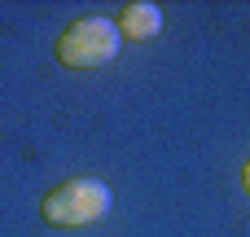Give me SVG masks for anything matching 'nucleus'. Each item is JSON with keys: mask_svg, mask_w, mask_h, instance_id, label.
Returning a JSON list of instances; mask_svg holds the SVG:
<instances>
[{"mask_svg": "<svg viewBox=\"0 0 250 237\" xmlns=\"http://www.w3.org/2000/svg\"><path fill=\"white\" fill-rule=\"evenodd\" d=\"M119 22L114 18H101V13H88V18H75L62 40H57V62L62 66H75V70H88V66H105L119 57Z\"/></svg>", "mask_w": 250, "mask_h": 237, "instance_id": "obj_1", "label": "nucleus"}, {"mask_svg": "<svg viewBox=\"0 0 250 237\" xmlns=\"http://www.w3.org/2000/svg\"><path fill=\"white\" fill-rule=\"evenodd\" d=\"M110 207H114L110 185L83 176V180L57 185V189L44 198L40 211H44V220H48L53 229H83V224H97L101 215H110Z\"/></svg>", "mask_w": 250, "mask_h": 237, "instance_id": "obj_2", "label": "nucleus"}, {"mask_svg": "<svg viewBox=\"0 0 250 237\" xmlns=\"http://www.w3.org/2000/svg\"><path fill=\"white\" fill-rule=\"evenodd\" d=\"M158 31H163V9H158V4H149V0L123 4V13H119V35H127V40H149V35H158Z\"/></svg>", "mask_w": 250, "mask_h": 237, "instance_id": "obj_3", "label": "nucleus"}, {"mask_svg": "<svg viewBox=\"0 0 250 237\" xmlns=\"http://www.w3.org/2000/svg\"><path fill=\"white\" fill-rule=\"evenodd\" d=\"M242 189L250 194V163H246V172H242Z\"/></svg>", "mask_w": 250, "mask_h": 237, "instance_id": "obj_4", "label": "nucleus"}]
</instances>
